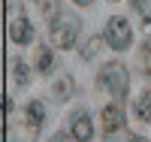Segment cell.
I'll list each match as a JSON object with an SVG mask.
<instances>
[{
	"instance_id": "obj_17",
	"label": "cell",
	"mask_w": 151,
	"mask_h": 142,
	"mask_svg": "<svg viewBox=\"0 0 151 142\" xmlns=\"http://www.w3.org/2000/svg\"><path fill=\"white\" fill-rule=\"evenodd\" d=\"M6 142H15V139H12V136H9V133H6Z\"/></svg>"
},
{
	"instance_id": "obj_16",
	"label": "cell",
	"mask_w": 151,
	"mask_h": 142,
	"mask_svg": "<svg viewBox=\"0 0 151 142\" xmlns=\"http://www.w3.org/2000/svg\"><path fill=\"white\" fill-rule=\"evenodd\" d=\"M130 142H148V139H142V136H133V139H130Z\"/></svg>"
},
{
	"instance_id": "obj_14",
	"label": "cell",
	"mask_w": 151,
	"mask_h": 142,
	"mask_svg": "<svg viewBox=\"0 0 151 142\" xmlns=\"http://www.w3.org/2000/svg\"><path fill=\"white\" fill-rule=\"evenodd\" d=\"M133 6H136V9L142 12V9H145V0H133Z\"/></svg>"
},
{
	"instance_id": "obj_10",
	"label": "cell",
	"mask_w": 151,
	"mask_h": 142,
	"mask_svg": "<svg viewBox=\"0 0 151 142\" xmlns=\"http://www.w3.org/2000/svg\"><path fill=\"white\" fill-rule=\"evenodd\" d=\"M70 91H73V79H70V76H64V79L55 85V97H58V100H67Z\"/></svg>"
},
{
	"instance_id": "obj_5",
	"label": "cell",
	"mask_w": 151,
	"mask_h": 142,
	"mask_svg": "<svg viewBox=\"0 0 151 142\" xmlns=\"http://www.w3.org/2000/svg\"><path fill=\"white\" fill-rule=\"evenodd\" d=\"M9 40L18 43V45H27V43L33 40L30 21H27V18H12V21H9Z\"/></svg>"
},
{
	"instance_id": "obj_18",
	"label": "cell",
	"mask_w": 151,
	"mask_h": 142,
	"mask_svg": "<svg viewBox=\"0 0 151 142\" xmlns=\"http://www.w3.org/2000/svg\"><path fill=\"white\" fill-rule=\"evenodd\" d=\"M76 3H91V0H76Z\"/></svg>"
},
{
	"instance_id": "obj_3",
	"label": "cell",
	"mask_w": 151,
	"mask_h": 142,
	"mask_svg": "<svg viewBox=\"0 0 151 142\" xmlns=\"http://www.w3.org/2000/svg\"><path fill=\"white\" fill-rule=\"evenodd\" d=\"M130 40H133V33H130V24L124 21V18H112V21H109V27H106V43H109L112 48L124 51V48L130 45Z\"/></svg>"
},
{
	"instance_id": "obj_11",
	"label": "cell",
	"mask_w": 151,
	"mask_h": 142,
	"mask_svg": "<svg viewBox=\"0 0 151 142\" xmlns=\"http://www.w3.org/2000/svg\"><path fill=\"white\" fill-rule=\"evenodd\" d=\"M27 79H30L27 63H24V61H15V82H18V85H27Z\"/></svg>"
},
{
	"instance_id": "obj_7",
	"label": "cell",
	"mask_w": 151,
	"mask_h": 142,
	"mask_svg": "<svg viewBox=\"0 0 151 142\" xmlns=\"http://www.w3.org/2000/svg\"><path fill=\"white\" fill-rule=\"evenodd\" d=\"M42 118H45V112H42V103H40V100H33L30 106H27V124L33 127V130H40Z\"/></svg>"
},
{
	"instance_id": "obj_8",
	"label": "cell",
	"mask_w": 151,
	"mask_h": 142,
	"mask_svg": "<svg viewBox=\"0 0 151 142\" xmlns=\"http://www.w3.org/2000/svg\"><path fill=\"white\" fill-rule=\"evenodd\" d=\"M136 118L139 121H151V91H145L136 100Z\"/></svg>"
},
{
	"instance_id": "obj_6",
	"label": "cell",
	"mask_w": 151,
	"mask_h": 142,
	"mask_svg": "<svg viewBox=\"0 0 151 142\" xmlns=\"http://www.w3.org/2000/svg\"><path fill=\"white\" fill-rule=\"evenodd\" d=\"M70 133H73V139H76V142H88V139L94 136V127H91V118H88L85 112H79V115H76V118H73V127H70Z\"/></svg>"
},
{
	"instance_id": "obj_2",
	"label": "cell",
	"mask_w": 151,
	"mask_h": 142,
	"mask_svg": "<svg viewBox=\"0 0 151 142\" xmlns=\"http://www.w3.org/2000/svg\"><path fill=\"white\" fill-rule=\"evenodd\" d=\"M76 36H79V18H73V15L52 18V43L58 48H70L76 43Z\"/></svg>"
},
{
	"instance_id": "obj_1",
	"label": "cell",
	"mask_w": 151,
	"mask_h": 142,
	"mask_svg": "<svg viewBox=\"0 0 151 142\" xmlns=\"http://www.w3.org/2000/svg\"><path fill=\"white\" fill-rule=\"evenodd\" d=\"M100 88H106L115 100H124L127 91H130V76H127V70H124L121 63H109V67H103V73H100Z\"/></svg>"
},
{
	"instance_id": "obj_15",
	"label": "cell",
	"mask_w": 151,
	"mask_h": 142,
	"mask_svg": "<svg viewBox=\"0 0 151 142\" xmlns=\"http://www.w3.org/2000/svg\"><path fill=\"white\" fill-rule=\"evenodd\" d=\"M52 142H73V139H67V136H58V139H52Z\"/></svg>"
},
{
	"instance_id": "obj_9",
	"label": "cell",
	"mask_w": 151,
	"mask_h": 142,
	"mask_svg": "<svg viewBox=\"0 0 151 142\" xmlns=\"http://www.w3.org/2000/svg\"><path fill=\"white\" fill-rule=\"evenodd\" d=\"M36 67H40V73H48L55 67V55L48 48H40V58H36Z\"/></svg>"
},
{
	"instance_id": "obj_12",
	"label": "cell",
	"mask_w": 151,
	"mask_h": 142,
	"mask_svg": "<svg viewBox=\"0 0 151 142\" xmlns=\"http://www.w3.org/2000/svg\"><path fill=\"white\" fill-rule=\"evenodd\" d=\"M97 48H100V36H94V40H91V43H88V45H85V51H82V55H85L88 61H91V58L97 55Z\"/></svg>"
},
{
	"instance_id": "obj_13",
	"label": "cell",
	"mask_w": 151,
	"mask_h": 142,
	"mask_svg": "<svg viewBox=\"0 0 151 142\" xmlns=\"http://www.w3.org/2000/svg\"><path fill=\"white\" fill-rule=\"evenodd\" d=\"M145 70H148V76H151V40H148V45H145Z\"/></svg>"
},
{
	"instance_id": "obj_4",
	"label": "cell",
	"mask_w": 151,
	"mask_h": 142,
	"mask_svg": "<svg viewBox=\"0 0 151 142\" xmlns=\"http://www.w3.org/2000/svg\"><path fill=\"white\" fill-rule=\"evenodd\" d=\"M121 127H124V109H121V103L106 106V109H103V133L112 136V133H118Z\"/></svg>"
}]
</instances>
